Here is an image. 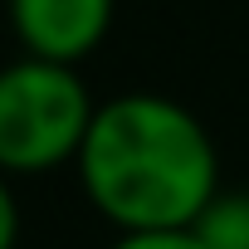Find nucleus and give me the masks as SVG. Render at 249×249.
Instances as JSON below:
<instances>
[{
  "label": "nucleus",
  "instance_id": "f03ea898",
  "mask_svg": "<svg viewBox=\"0 0 249 249\" xmlns=\"http://www.w3.org/2000/svg\"><path fill=\"white\" fill-rule=\"evenodd\" d=\"M93 103L73 64L35 59L0 69V171L39 176L64 161H78V147L93 127Z\"/></svg>",
  "mask_w": 249,
  "mask_h": 249
},
{
  "label": "nucleus",
  "instance_id": "f257e3e1",
  "mask_svg": "<svg viewBox=\"0 0 249 249\" xmlns=\"http://www.w3.org/2000/svg\"><path fill=\"white\" fill-rule=\"evenodd\" d=\"M78 176L122 234L191 230L220 196V161L200 117L161 93H122L93 112Z\"/></svg>",
  "mask_w": 249,
  "mask_h": 249
},
{
  "label": "nucleus",
  "instance_id": "20e7f679",
  "mask_svg": "<svg viewBox=\"0 0 249 249\" xmlns=\"http://www.w3.org/2000/svg\"><path fill=\"white\" fill-rule=\"evenodd\" d=\"M191 230L200 234L205 249H249V191L215 196Z\"/></svg>",
  "mask_w": 249,
  "mask_h": 249
},
{
  "label": "nucleus",
  "instance_id": "7ed1b4c3",
  "mask_svg": "<svg viewBox=\"0 0 249 249\" xmlns=\"http://www.w3.org/2000/svg\"><path fill=\"white\" fill-rule=\"evenodd\" d=\"M10 25L25 54L78 64L112 30V0H10Z\"/></svg>",
  "mask_w": 249,
  "mask_h": 249
},
{
  "label": "nucleus",
  "instance_id": "39448f33",
  "mask_svg": "<svg viewBox=\"0 0 249 249\" xmlns=\"http://www.w3.org/2000/svg\"><path fill=\"white\" fill-rule=\"evenodd\" d=\"M112 249H205L196 230H142V234H122Z\"/></svg>",
  "mask_w": 249,
  "mask_h": 249
},
{
  "label": "nucleus",
  "instance_id": "423d86ee",
  "mask_svg": "<svg viewBox=\"0 0 249 249\" xmlns=\"http://www.w3.org/2000/svg\"><path fill=\"white\" fill-rule=\"evenodd\" d=\"M15 234H20V210L5 186V171H0V249H15Z\"/></svg>",
  "mask_w": 249,
  "mask_h": 249
}]
</instances>
